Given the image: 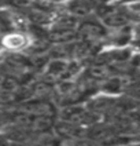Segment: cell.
<instances>
[{
	"label": "cell",
	"mask_w": 140,
	"mask_h": 146,
	"mask_svg": "<svg viewBox=\"0 0 140 146\" xmlns=\"http://www.w3.org/2000/svg\"><path fill=\"white\" fill-rule=\"evenodd\" d=\"M95 15L99 21L106 26L108 31L120 29L125 26H131V24L139 17L132 11L129 6L121 3H106L98 6Z\"/></svg>",
	"instance_id": "cell-1"
},
{
	"label": "cell",
	"mask_w": 140,
	"mask_h": 146,
	"mask_svg": "<svg viewBox=\"0 0 140 146\" xmlns=\"http://www.w3.org/2000/svg\"><path fill=\"white\" fill-rule=\"evenodd\" d=\"M107 35H108V29L99 21L96 15H89L78 21V25H77L78 40L98 46L100 41L106 40Z\"/></svg>",
	"instance_id": "cell-2"
},
{
	"label": "cell",
	"mask_w": 140,
	"mask_h": 146,
	"mask_svg": "<svg viewBox=\"0 0 140 146\" xmlns=\"http://www.w3.org/2000/svg\"><path fill=\"white\" fill-rule=\"evenodd\" d=\"M30 43V37L22 31H8L0 37V46L7 52H22Z\"/></svg>",
	"instance_id": "cell-3"
},
{
	"label": "cell",
	"mask_w": 140,
	"mask_h": 146,
	"mask_svg": "<svg viewBox=\"0 0 140 146\" xmlns=\"http://www.w3.org/2000/svg\"><path fill=\"white\" fill-rule=\"evenodd\" d=\"M96 0H69L67 1V14L73 15L77 19H82L89 15H93V13L98 8Z\"/></svg>",
	"instance_id": "cell-4"
},
{
	"label": "cell",
	"mask_w": 140,
	"mask_h": 146,
	"mask_svg": "<svg viewBox=\"0 0 140 146\" xmlns=\"http://www.w3.org/2000/svg\"><path fill=\"white\" fill-rule=\"evenodd\" d=\"M125 92H126L129 97L140 99V80L126 84V86H125Z\"/></svg>",
	"instance_id": "cell-5"
},
{
	"label": "cell",
	"mask_w": 140,
	"mask_h": 146,
	"mask_svg": "<svg viewBox=\"0 0 140 146\" xmlns=\"http://www.w3.org/2000/svg\"><path fill=\"white\" fill-rule=\"evenodd\" d=\"M129 8H131L132 11L136 14L137 17H140V3H136V4H131L129 6Z\"/></svg>",
	"instance_id": "cell-6"
},
{
	"label": "cell",
	"mask_w": 140,
	"mask_h": 146,
	"mask_svg": "<svg viewBox=\"0 0 140 146\" xmlns=\"http://www.w3.org/2000/svg\"><path fill=\"white\" fill-rule=\"evenodd\" d=\"M118 3H121V4H126V6H131V4L140 3V0H118Z\"/></svg>",
	"instance_id": "cell-7"
},
{
	"label": "cell",
	"mask_w": 140,
	"mask_h": 146,
	"mask_svg": "<svg viewBox=\"0 0 140 146\" xmlns=\"http://www.w3.org/2000/svg\"><path fill=\"white\" fill-rule=\"evenodd\" d=\"M135 65L140 69V54H137V55L135 57Z\"/></svg>",
	"instance_id": "cell-8"
},
{
	"label": "cell",
	"mask_w": 140,
	"mask_h": 146,
	"mask_svg": "<svg viewBox=\"0 0 140 146\" xmlns=\"http://www.w3.org/2000/svg\"><path fill=\"white\" fill-rule=\"evenodd\" d=\"M120 146H140V141H139V142H131V143H125V145H120Z\"/></svg>",
	"instance_id": "cell-9"
},
{
	"label": "cell",
	"mask_w": 140,
	"mask_h": 146,
	"mask_svg": "<svg viewBox=\"0 0 140 146\" xmlns=\"http://www.w3.org/2000/svg\"><path fill=\"white\" fill-rule=\"evenodd\" d=\"M51 1H65V0H51Z\"/></svg>",
	"instance_id": "cell-10"
},
{
	"label": "cell",
	"mask_w": 140,
	"mask_h": 146,
	"mask_svg": "<svg viewBox=\"0 0 140 146\" xmlns=\"http://www.w3.org/2000/svg\"><path fill=\"white\" fill-rule=\"evenodd\" d=\"M1 3H3V1H1V0H0V4H1Z\"/></svg>",
	"instance_id": "cell-11"
}]
</instances>
